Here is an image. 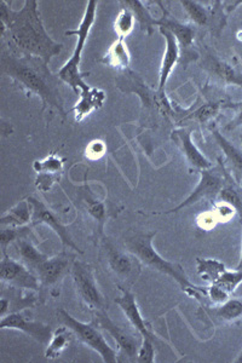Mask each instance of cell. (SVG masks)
I'll return each mask as SVG.
<instances>
[{
	"instance_id": "9a60e30c",
	"label": "cell",
	"mask_w": 242,
	"mask_h": 363,
	"mask_svg": "<svg viewBox=\"0 0 242 363\" xmlns=\"http://www.w3.org/2000/svg\"><path fill=\"white\" fill-rule=\"evenodd\" d=\"M193 131L192 126L176 128L172 133V140H175L177 147L181 149L189 165L200 172L202 169H209L214 165L194 143Z\"/></svg>"
},
{
	"instance_id": "e0dca14e",
	"label": "cell",
	"mask_w": 242,
	"mask_h": 363,
	"mask_svg": "<svg viewBox=\"0 0 242 363\" xmlns=\"http://www.w3.org/2000/svg\"><path fill=\"white\" fill-rule=\"evenodd\" d=\"M202 314L214 325H228L242 318V298H229L218 306H202Z\"/></svg>"
},
{
	"instance_id": "60d3db41",
	"label": "cell",
	"mask_w": 242,
	"mask_h": 363,
	"mask_svg": "<svg viewBox=\"0 0 242 363\" xmlns=\"http://www.w3.org/2000/svg\"><path fill=\"white\" fill-rule=\"evenodd\" d=\"M240 142H241V147H242V135L240 136Z\"/></svg>"
},
{
	"instance_id": "277c9868",
	"label": "cell",
	"mask_w": 242,
	"mask_h": 363,
	"mask_svg": "<svg viewBox=\"0 0 242 363\" xmlns=\"http://www.w3.org/2000/svg\"><path fill=\"white\" fill-rule=\"evenodd\" d=\"M97 6H99L97 0H89L78 28L66 32V35H77L78 40L72 57L67 61L66 65L62 67L61 69L58 70L57 77L62 83H66L77 95H80L84 91L90 89V86L84 82V78L89 74L80 72V62H82V51L96 20Z\"/></svg>"
},
{
	"instance_id": "52a82bcc",
	"label": "cell",
	"mask_w": 242,
	"mask_h": 363,
	"mask_svg": "<svg viewBox=\"0 0 242 363\" xmlns=\"http://www.w3.org/2000/svg\"><path fill=\"white\" fill-rule=\"evenodd\" d=\"M229 172L226 171V166L223 164L222 159L218 157V164L207 169L200 171V181L192 191V194L185 199L183 203L178 206L173 207L171 210L163 211V212H154L153 215H170L176 213L178 211L193 206L200 203L202 200H216L219 191L226 184V177Z\"/></svg>"
},
{
	"instance_id": "1f68e13d",
	"label": "cell",
	"mask_w": 242,
	"mask_h": 363,
	"mask_svg": "<svg viewBox=\"0 0 242 363\" xmlns=\"http://www.w3.org/2000/svg\"><path fill=\"white\" fill-rule=\"evenodd\" d=\"M135 16L130 9L123 6L114 21V32L120 39H125L135 28Z\"/></svg>"
},
{
	"instance_id": "44dd1931",
	"label": "cell",
	"mask_w": 242,
	"mask_h": 363,
	"mask_svg": "<svg viewBox=\"0 0 242 363\" xmlns=\"http://www.w3.org/2000/svg\"><path fill=\"white\" fill-rule=\"evenodd\" d=\"M79 199H80L82 208L91 219H94V223L97 224V230L101 235H103V228L108 216L106 203L101 201L97 196H94L87 186H82Z\"/></svg>"
},
{
	"instance_id": "ab89813d",
	"label": "cell",
	"mask_w": 242,
	"mask_h": 363,
	"mask_svg": "<svg viewBox=\"0 0 242 363\" xmlns=\"http://www.w3.org/2000/svg\"><path fill=\"white\" fill-rule=\"evenodd\" d=\"M234 362L242 363V350L241 352L238 354V357H236V359H234Z\"/></svg>"
},
{
	"instance_id": "cb8c5ba5",
	"label": "cell",
	"mask_w": 242,
	"mask_h": 363,
	"mask_svg": "<svg viewBox=\"0 0 242 363\" xmlns=\"http://www.w3.org/2000/svg\"><path fill=\"white\" fill-rule=\"evenodd\" d=\"M13 247L16 250L17 256L20 258L21 263H23L26 267L32 269L34 272L37 270L38 267L48 259L49 257L43 255L35 246H34L32 241L25 238H20L17 239L13 244Z\"/></svg>"
},
{
	"instance_id": "ac0fdd59",
	"label": "cell",
	"mask_w": 242,
	"mask_h": 363,
	"mask_svg": "<svg viewBox=\"0 0 242 363\" xmlns=\"http://www.w3.org/2000/svg\"><path fill=\"white\" fill-rule=\"evenodd\" d=\"M211 133H212V137L217 142V145H219V148L224 154L223 164L226 166V171L229 172L231 177L234 178V181L238 184H241L242 149L235 147L229 140H226V136L217 128H211Z\"/></svg>"
},
{
	"instance_id": "7402d4cb",
	"label": "cell",
	"mask_w": 242,
	"mask_h": 363,
	"mask_svg": "<svg viewBox=\"0 0 242 363\" xmlns=\"http://www.w3.org/2000/svg\"><path fill=\"white\" fill-rule=\"evenodd\" d=\"M104 101H106V94L96 87H90L89 90L82 92L79 95L78 102L73 108L75 121L80 123L85 118L91 116L94 111H99V108L103 107Z\"/></svg>"
},
{
	"instance_id": "6da1fadb",
	"label": "cell",
	"mask_w": 242,
	"mask_h": 363,
	"mask_svg": "<svg viewBox=\"0 0 242 363\" xmlns=\"http://www.w3.org/2000/svg\"><path fill=\"white\" fill-rule=\"evenodd\" d=\"M0 35L8 40L9 50L41 58L48 65L63 48L46 32L37 0H26L20 10L0 1Z\"/></svg>"
},
{
	"instance_id": "d4e9b609",
	"label": "cell",
	"mask_w": 242,
	"mask_h": 363,
	"mask_svg": "<svg viewBox=\"0 0 242 363\" xmlns=\"http://www.w3.org/2000/svg\"><path fill=\"white\" fill-rule=\"evenodd\" d=\"M101 62L113 67L115 69L126 70L131 62V55L128 51V45L123 42V39L118 38L111 48L108 49L107 54L103 56Z\"/></svg>"
},
{
	"instance_id": "d6986e66",
	"label": "cell",
	"mask_w": 242,
	"mask_h": 363,
	"mask_svg": "<svg viewBox=\"0 0 242 363\" xmlns=\"http://www.w3.org/2000/svg\"><path fill=\"white\" fill-rule=\"evenodd\" d=\"M159 32L161 35L165 38V52L163 61H161L160 74H159V86H158V92L159 94H165V87L167 84L168 78L175 69L177 63L180 61V45L177 43L176 38L173 37L171 32H168L167 29L159 27Z\"/></svg>"
},
{
	"instance_id": "83f0119b",
	"label": "cell",
	"mask_w": 242,
	"mask_h": 363,
	"mask_svg": "<svg viewBox=\"0 0 242 363\" xmlns=\"http://www.w3.org/2000/svg\"><path fill=\"white\" fill-rule=\"evenodd\" d=\"M120 4L131 10L133 16H135L136 21L140 23L141 29L143 30L144 33L148 34V35L153 34L154 27L158 26V20L153 17L148 8L144 6L143 1H140V0H125V1H120Z\"/></svg>"
},
{
	"instance_id": "d590c367",
	"label": "cell",
	"mask_w": 242,
	"mask_h": 363,
	"mask_svg": "<svg viewBox=\"0 0 242 363\" xmlns=\"http://www.w3.org/2000/svg\"><path fill=\"white\" fill-rule=\"evenodd\" d=\"M226 108H233L235 109L234 118L231 119V121H229L228 124L224 126V130L226 131H233V130H236L238 128H241L242 126V104H226Z\"/></svg>"
},
{
	"instance_id": "5bb4252c",
	"label": "cell",
	"mask_w": 242,
	"mask_h": 363,
	"mask_svg": "<svg viewBox=\"0 0 242 363\" xmlns=\"http://www.w3.org/2000/svg\"><path fill=\"white\" fill-rule=\"evenodd\" d=\"M1 330H16L23 332L29 337L35 339L40 344H49L50 339L53 337V330L48 325L41 322L31 321L28 318L22 316L18 313L5 315L0 321Z\"/></svg>"
},
{
	"instance_id": "9c48e42d",
	"label": "cell",
	"mask_w": 242,
	"mask_h": 363,
	"mask_svg": "<svg viewBox=\"0 0 242 363\" xmlns=\"http://www.w3.org/2000/svg\"><path fill=\"white\" fill-rule=\"evenodd\" d=\"M0 279L3 284L13 289L39 291L41 287L37 274L23 263L10 258L9 255H3L0 262Z\"/></svg>"
},
{
	"instance_id": "f546056e",
	"label": "cell",
	"mask_w": 242,
	"mask_h": 363,
	"mask_svg": "<svg viewBox=\"0 0 242 363\" xmlns=\"http://www.w3.org/2000/svg\"><path fill=\"white\" fill-rule=\"evenodd\" d=\"M226 268L221 260L212 258H197V275L209 284H214L226 272Z\"/></svg>"
},
{
	"instance_id": "5b68a950",
	"label": "cell",
	"mask_w": 242,
	"mask_h": 363,
	"mask_svg": "<svg viewBox=\"0 0 242 363\" xmlns=\"http://www.w3.org/2000/svg\"><path fill=\"white\" fill-rule=\"evenodd\" d=\"M57 318L62 325L68 327L75 333V337H77L82 344L96 351L101 356L103 362L116 363L119 361V352L108 344L102 333L99 332V323L94 318L90 323L78 321L65 309L57 310Z\"/></svg>"
},
{
	"instance_id": "7c38bea8",
	"label": "cell",
	"mask_w": 242,
	"mask_h": 363,
	"mask_svg": "<svg viewBox=\"0 0 242 363\" xmlns=\"http://www.w3.org/2000/svg\"><path fill=\"white\" fill-rule=\"evenodd\" d=\"M27 200L33 207V217H32V223H31L32 227L38 225V224H45L57 234L58 238L61 240L62 245L65 247L70 248V250L82 255V250L75 245L72 236H70V231L67 229L66 225L62 224L61 219L58 218L54 211L50 210L45 203H41L40 200H38L33 196H28Z\"/></svg>"
},
{
	"instance_id": "f35d334b",
	"label": "cell",
	"mask_w": 242,
	"mask_h": 363,
	"mask_svg": "<svg viewBox=\"0 0 242 363\" xmlns=\"http://www.w3.org/2000/svg\"><path fill=\"white\" fill-rule=\"evenodd\" d=\"M240 225H241V231H242V219H240ZM236 269H240V270H242V245H241V257H240V260H238V267H236Z\"/></svg>"
},
{
	"instance_id": "e575fe53",
	"label": "cell",
	"mask_w": 242,
	"mask_h": 363,
	"mask_svg": "<svg viewBox=\"0 0 242 363\" xmlns=\"http://www.w3.org/2000/svg\"><path fill=\"white\" fill-rule=\"evenodd\" d=\"M155 340L149 338H142L140 350L137 355V361L142 363H153L155 361Z\"/></svg>"
},
{
	"instance_id": "3957f363",
	"label": "cell",
	"mask_w": 242,
	"mask_h": 363,
	"mask_svg": "<svg viewBox=\"0 0 242 363\" xmlns=\"http://www.w3.org/2000/svg\"><path fill=\"white\" fill-rule=\"evenodd\" d=\"M156 236V231H128L123 236V247L131 255L138 258L142 265L153 269L155 272H161L164 275L171 277L181 286L183 291L193 289L194 284L185 275V269L178 263L168 262L156 252L153 246V239Z\"/></svg>"
},
{
	"instance_id": "d6a6232c",
	"label": "cell",
	"mask_w": 242,
	"mask_h": 363,
	"mask_svg": "<svg viewBox=\"0 0 242 363\" xmlns=\"http://www.w3.org/2000/svg\"><path fill=\"white\" fill-rule=\"evenodd\" d=\"M214 284L222 287L231 296L242 284V270L235 269L234 272H230L226 269V272Z\"/></svg>"
},
{
	"instance_id": "ffe728a7",
	"label": "cell",
	"mask_w": 242,
	"mask_h": 363,
	"mask_svg": "<svg viewBox=\"0 0 242 363\" xmlns=\"http://www.w3.org/2000/svg\"><path fill=\"white\" fill-rule=\"evenodd\" d=\"M163 10H164V15L158 20V27H163L167 29L168 32H171L173 37L176 38L180 49H190L195 40V29L190 25H185L178 20H175L168 15L165 9Z\"/></svg>"
},
{
	"instance_id": "2e32d148",
	"label": "cell",
	"mask_w": 242,
	"mask_h": 363,
	"mask_svg": "<svg viewBox=\"0 0 242 363\" xmlns=\"http://www.w3.org/2000/svg\"><path fill=\"white\" fill-rule=\"evenodd\" d=\"M118 287H119L120 292H121V296L115 298V304L119 306L123 315L126 316L128 322L131 323V326L137 330V333L140 335L141 338H149L155 340V335H153L152 330L149 328L148 323L145 322L143 316L141 314L133 294L128 289V287L120 285H118Z\"/></svg>"
},
{
	"instance_id": "4fadbf2b",
	"label": "cell",
	"mask_w": 242,
	"mask_h": 363,
	"mask_svg": "<svg viewBox=\"0 0 242 363\" xmlns=\"http://www.w3.org/2000/svg\"><path fill=\"white\" fill-rule=\"evenodd\" d=\"M75 262V256L68 253H61L44 260L35 270V274L40 281L41 287H45V289L57 287L62 280L70 274Z\"/></svg>"
},
{
	"instance_id": "f1b7e54d",
	"label": "cell",
	"mask_w": 242,
	"mask_h": 363,
	"mask_svg": "<svg viewBox=\"0 0 242 363\" xmlns=\"http://www.w3.org/2000/svg\"><path fill=\"white\" fill-rule=\"evenodd\" d=\"M73 335L75 333L68 327H58L57 330L53 333V337L50 339L48 347H46V357L51 359L60 357L63 350L70 345Z\"/></svg>"
},
{
	"instance_id": "ba28073f",
	"label": "cell",
	"mask_w": 242,
	"mask_h": 363,
	"mask_svg": "<svg viewBox=\"0 0 242 363\" xmlns=\"http://www.w3.org/2000/svg\"><path fill=\"white\" fill-rule=\"evenodd\" d=\"M70 275L80 301L94 313L104 310V299L94 279L92 267L87 262L75 259Z\"/></svg>"
},
{
	"instance_id": "4316f807",
	"label": "cell",
	"mask_w": 242,
	"mask_h": 363,
	"mask_svg": "<svg viewBox=\"0 0 242 363\" xmlns=\"http://www.w3.org/2000/svg\"><path fill=\"white\" fill-rule=\"evenodd\" d=\"M226 104L224 101H214L200 104L193 112L187 114L182 121L200 125L209 124L219 114L221 109L226 108Z\"/></svg>"
},
{
	"instance_id": "836d02e7",
	"label": "cell",
	"mask_w": 242,
	"mask_h": 363,
	"mask_svg": "<svg viewBox=\"0 0 242 363\" xmlns=\"http://www.w3.org/2000/svg\"><path fill=\"white\" fill-rule=\"evenodd\" d=\"M63 159L53 154L44 160L35 161L34 169L37 171V174H60L63 167Z\"/></svg>"
},
{
	"instance_id": "8992f818",
	"label": "cell",
	"mask_w": 242,
	"mask_h": 363,
	"mask_svg": "<svg viewBox=\"0 0 242 363\" xmlns=\"http://www.w3.org/2000/svg\"><path fill=\"white\" fill-rule=\"evenodd\" d=\"M99 258L104 262L111 275L119 280L118 285L131 286L137 281L142 272V263L130 252L116 247L111 240L103 236L101 241Z\"/></svg>"
},
{
	"instance_id": "7a4b0ae2",
	"label": "cell",
	"mask_w": 242,
	"mask_h": 363,
	"mask_svg": "<svg viewBox=\"0 0 242 363\" xmlns=\"http://www.w3.org/2000/svg\"><path fill=\"white\" fill-rule=\"evenodd\" d=\"M1 72L15 80L28 94L41 99L43 111L55 108L66 118L65 102L60 90V79L49 69V65L41 58L20 54L13 50H4L0 57Z\"/></svg>"
},
{
	"instance_id": "484cf974",
	"label": "cell",
	"mask_w": 242,
	"mask_h": 363,
	"mask_svg": "<svg viewBox=\"0 0 242 363\" xmlns=\"http://www.w3.org/2000/svg\"><path fill=\"white\" fill-rule=\"evenodd\" d=\"M216 201L231 207L235 213H238L240 219H242V186L234 181L230 174H228L226 184L219 191Z\"/></svg>"
},
{
	"instance_id": "4dcf8cb0",
	"label": "cell",
	"mask_w": 242,
	"mask_h": 363,
	"mask_svg": "<svg viewBox=\"0 0 242 363\" xmlns=\"http://www.w3.org/2000/svg\"><path fill=\"white\" fill-rule=\"evenodd\" d=\"M182 8L187 13V16L190 18V21L199 26L204 27L207 26L212 18L214 13H209V10L199 1H193V0H182Z\"/></svg>"
},
{
	"instance_id": "8d00e7d4",
	"label": "cell",
	"mask_w": 242,
	"mask_h": 363,
	"mask_svg": "<svg viewBox=\"0 0 242 363\" xmlns=\"http://www.w3.org/2000/svg\"><path fill=\"white\" fill-rule=\"evenodd\" d=\"M60 179V174H38L37 178V188L38 189L46 191V190L51 189V186L54 184L55 182Z\"/></svg>"
},
{
	"instance_id": "30bf717a",
	"label": "cell",
	"mask_w": 242,
	"mask_h": 363,
	"mask_svg": "<svg viewBox=\"0 0 242 363\" xmlns=\"http://www.w3.org/2000/svg\"><path fill=\"white\" fill-rule=\"evenodd\" d=\"M200 67L218 83L226 86H238L242 89L241 68L226 60H222L211 50H205L202 52Z\"/></svg>"
},
{
	"instance_id": "74e56055",
	"label": "cell",
	"mask_w": 242,
	"mask_h": 363,
	"mask_svg": "<svg viewBox=\"0 0 242 363\" xmlns=\"http://www.w3.org/2000/svg\"><path fill=\"white\" fill-rule=\"evenodd\" d=\"M104 150H106V145L103 142H99V140H96V142H92L90 145H89V148L87 150V155L91 159H99V157H102L103 154H104Z\"/></svg>"
},
{
	"instance_id": "603a6c76",
	"label": "cell",
	"mask_w": 242,
	"mask_h": 363,
	"mask_svg": "<svg viewBox=\"0 0 242 363\" xmlns=\"http://www.w3.org/2000/svg\"><path fill=\"white\" fill-rule=\"evenodd\" d=\"M32 217H33V207L26 199L15 205L13 208H10L8 212L3 213L0 218V224L3 227H26L27 224L32 223Z\"/></svg>"
},
{
	"instance_id": "8fae6325",
	"label": "cell",
	"mask_w": 242,
	"mask_h": 363,
	"mask_svg": "<svg viewBox=\"0 0 242 363\" xmlns=\"http://www.w3.org/2000/svg\"><path fill=\"white\" fill-rule=\"evenodd\" d=\"M94 314V320L97 321L99 326L102 330H107L118 344V351L121 352V356L128 361H137L142 338H136L135 335L128 333V330H123L114 321H111V318L106 313V309L96 311Z\"/></svg>"
}]
</instances>
